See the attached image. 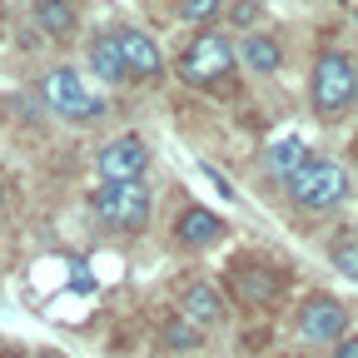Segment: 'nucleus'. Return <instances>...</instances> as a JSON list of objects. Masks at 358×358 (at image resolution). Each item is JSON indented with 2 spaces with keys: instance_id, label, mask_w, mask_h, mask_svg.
<instances>
[{
  "instance_id": "obj_1",
  "label": "nucleus",
  "mask_w": 358,
  "mask_h": 358,
  "mask_svg": "<svg viewBox=\"0 0 358 358\" xmlns=\"http://www.w3.org/2000/svg\"><path fill=\"white\" fill-rule=\"evenodd\" d=\"M289 199H294L299 209H313V214L338 209V204L348 199V174H343V164L308 155V164L289 179Z\"/></svg>"
},
{
  "instance_id": "obj_3",
  "label": "nucleus",
  "mask_w": 358,
  "mask_h": 358,
  "mask_svg": "<svg viewBox=\"0 0 358 358\" xmlns=\"http://www.w3.org/2000/svg\"><path fill=\"white\" fill-rule=\"evenodd\" d=\"M90 204H95V214L110 229H124V234L150 224V189L145 185H100L90 194Z\"/></svg>"
},
{
  "instance_id": "obj_4",
  "label": "nucleus",
  "mask_w": 358,
  "mask_h": 358,
  "mask_svg": "<svg viewBox=\"0 0 358 358\" xmlns=\"http://www.w3.org/2000/svg\"><path fill=\"white\" fill-rule=\"evenodd\" d=\"M234 45L224 40V35H214V30H204V35H194L189 40V50L179 55V75H185L189 85H214V80H224L234 70Z\"/></svg>"
},
{
  "instance_id": "obj_21",
  "label": "nucleus",
  "mask_w": 358,
  "mask_h": 358,
  "mask_svg": "<svg viewBox=\"0 0 358 358\" xmlns=\"http://www.w3.org/2000/svg\"><path fill=\"white\" fill-rule=\"evenodd\" d=\"M0 204H6V179H0Z\"/></svg>"
},
{
  "instance_id": "obj_14",
  "label": "nucleus",
  "mask_w": 358,
  "mask_h": 358,
  "mask_svg": "<svg viewBox=\"0 0 358 358\" xmlns=\"http://www.w3.org/2000/svg\"><path fill=\"white\" fill-rule=\"evenodd\" d=\"M90 65H95V75H100L105 85H120V80H129V70H124V55H120L115 35H100L95 45H90Z\"/></svg>"
},
{
  "instance_id": "obj_20",
  "label": "nucleus",
  "mask_w": 358,
  "mask_h": 358,
  "mask_svg": "<svg viewBox=\"0 0 358 358\" xmlns=\"http://www.w3.org/2000/svg\"><path fill=\"white\" fill-rule=\"evenodd\" d=\"M254 15H259V6H254V0H239V6H234V20H239V25H249Z\"/></svg>"
},
{
  "instance_id": "obj_19",
  "label": "nucleus",
  "mask_w": 358,
  "mask_h": 358,
  "mask_svg": "<svg viewBox=\"0 0 358 358\" xmlns=\"http://www.w3.org/2000/svg\"><path fill=\"white\" fill-rule=\"evenodd\" d=\"M334 358H358V334L353 338H338L334 343Z\"/></svg>"
},
{
  "instance_id": "obj_8",
  "label": "nucleus",
  "mask_w": 358,
  "mask_h": 358,
  "mask_svg": "<svg viewBox=\"0 0 358 358\" xmlns=\"http://www.w3.org/2000/svg\"><path fill=\"white\" fill-rule=\"evenodd\" d=\"M115 45H120V55H124V70L129 80H155L159 75V50H155V40L140 35V30H115Z\"/></svg>"
},
{
  "instance_id": "obj_2",
  "label": "nucleus",
  "mask_w": 358,
  "mask_h": 358,
  "mask_svg": "<svg viewBox=\"0 0 358 358\" xmlns=\"http://www.w3.org/2000/svg\"><path fill=\"white\" fill-rule=\"evenodd\" d=\"M313 110L319 115H338V110H348L353 105V95H358V65L348 60V55H338V50H329V55H319V65H313Z\"/></svg>"
},
{
  "instance_id": "obj_11",
  "label": "nucleus",
  "mask_w": 358,
  "mask_h": 358,
  "mask_svg": "<svg viewBox=\"0 0 358 358\" xmlns=\"http://www.w3.org/2000/svg\"><path fill=\"white\" fill-rule=\"evenodd\" d=\"M234 55H239L244 70H254V75H274V70L284 65V50H279L274 35H244V45H239Z\"/></svg>"
},
{
  "instance_id": "obj_18",
  "label": "nucleus",
  "mask_w": 358,
  "mask_h": 358,
  "mask_svg": "<svg viewBox=\"0 0 358 358\" xmlns=\"http://www.w3.org/2000/svg\"><path fill=\"white\" fill-rule=\"evenodd\" d=\"M164 338H169V343H194V329H189V324H169Z\"/></svg>"
},
{
  "instance_id": "obj_9",
  "label": "nucleus",
  "mask_w": 358,
  "mask_h": 358,
  "mask_svg": "<svg viewBox=\"0 0 358 358\" xmlns=\"http://www.w3.org/2000/svg\"><path fill=\"white\" fill-rule=\"evenodd\" d=\"M174 234H179V244H189V249H209V244L224 239V219L209 214V209H185L179 224H174Z\"/></svg>"
},
{
  "instance_id": "obj_15",
  "label": "nucleus",
  "mask_w": 358,
  "mask_h": 358,
  "mask_svg": "<svg viewBox=\"0 0 358 358\" xmlns=\"http://www.w3.org/2000/svg\"><path fill=\"white\" fill-rule=\"evenodd\" d=\"M35 25L50 35V40H70V30H75V6H70V0H45V6H35Z\"/></svg>"
},
{
  "instance_id": "obj_12",
  "label": "nucleus",
  "mask_w": 358,
  "mask_h": 358,
  "mask_svg": "<svg viewBox=\"0 0 358 358\" xmlns=\"http://www.w3.org/2000/svg\"><path fill=\"white\" fill-rule=\"evenodd\" d=\"M303 164H308V150H303V140H294V134H289V140H274L268 155H264V169L274 174V179H284V185H289Z\"/></svg>"
},
{
  "instance_id": "obj_17",
  "label": "nucleus",
  "mask_w": 358,
  "mask_h": 358,
  "mask_svg": "<svg viewBox=\"0 0 358 358\" xmlns=\"http://www.w3.org/2000/svg\"><path fill=\"white\" fill-rule=\"evenodd\" d=\"M334 268H338V274H348V279L358 284V239H343V244L334 249Z\"/></svg>"
},
{
  "instance_id": "obj_22",
  "label": "nucleus",
  "mask_w": 358,
  "mask_h": 358,
  "mask_svg": "<svg viewBox=\"0 0 358 358\" xmlns=\"http://www.w3.org/2000/svg\"><path fill=\"white\" fill-rule=\"evenodd\" d=\"M35 6H45V0H35Z\"/></svg>"
},
{
  "instance_id": "obj_7",
  "label": "nucleus",
  "mask_w": 358,
  "mask_h": 358,
  "mask_svg": "<svg viewBox=\"0 0 358 358\" xmlns=\"http://www.w3.org/2000/svg\"><path fill=\"white\" fill-rule=\"evenodd\" d=\"M343 329H348V308H343L338 299H329V294H313V299L299 308V334H303L308 343H338Z\"/></svg>"
},
{
  "instance_id": "obj_13",
  "label": "nucleus",
  "mask_w": 358,
  "mask_h": 358,
  "mask_svg": "<svg viewBox=\"0 0 358 358\" xmlns=\"http://www.w3.org/2000/svg\"><path fill=\"white\" fill-rule=\"evenodd\" d=\"M234 289H239V299L244 303H268V299H274L279 294V274H274V268H234Z\"/></svg>"
},
{
  "instance_id": "obj_16",
  "label": "nucleus",
  "mask_w": 358,
  "mask_h": 358,
  "mask_svg": "<svg viewBox=\"0 0 358 358\" xmlns=\"http://www.w3.org/2000/svg\"><path fill=\"white\" fill-rule=\"evenodd\" d=\"M219 10H224V0H179V15H185V20H194V25L214 20Z\"/></svg>"
},
{
  "instance_id": "obj_10",
  "label": "nucleus",
  "mask_w": 358,
  "mask_h": 358,
  "mask_svg": "<svg viewBox=\"0 0 358 358\" xmlns=\"http://www.w3.org/2000/svg\"><path fill=\"white\" fill-rule=\"evenodd\" d=\"M179 308H185V319L199 324V329H209V324L224 319V299H219V289H209V284H189L185 299H179Z\"/></svg>"
},
{
  "instance_id": "obj_6",
  "label": "nucleus",
  "mask_w": 358,
  "mask_h": 358,
  "mask_svg": "<svg viewBox=\"0 0 358 358\" xmlns=\"http://www.w3.org/2000/svg\"><path fill=\"white\" fill-rule=\"evenodd\" d=\"M105 185H140V174L150 169V150L145 140H134V134H124V140H110L100 155H95Z\"/></svg>"
},
{
  "instance_id": "obj_5",
  "label": "nucleus",
  "mask_w": 358,
  "mask_h": 358,
  "mask_svg": "<svg viewBox=\"0 0 358 358\" xmlns=\"http://www.w3.org/2000/svg\"><path fill=\"white\" fill-rule=\"evenodd\" d=\"M45 105H50L55 115H65V120H95L100 115V100L85 90V80L70 65H60V70L45 75Z\"/></svg>"
},
{
  "instance_id": "obj_23",
  "label": "nucleus",
  "mask_w": 358,
  "mask_h": 358,
  "mask_svg": "<svg viewBox=\"0 0 358 358\" xmlns=\"http://www.w3.org/2000/svg\"><path fill=\"white\" fill-rule=\"evenodd\" d=\"M353 15H358V10H353Z\"/></svg>"
}]
</instances>
